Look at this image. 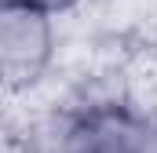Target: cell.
Returning <instances> with one entry per match:
<instances>
[{
    "label": "cell",
    "instance_id": "cell-1",
    "mask_svg": "<svg viewBox=\"0 0 157 153\" xmlns=\"http://www.w3.org/2000/svg\"><path fill=\"white\" fill-rule=\"evenodd\" d=\"M55 58V15L29 4H4L0 11V66L7 88H29Z\"/></svg>",
    "mask_w": 157,
    "mask_h": 153
},
{
    "label": "cell",
    "instance_id": "cell-2",
    "mask_svg": "<svg viewBox=\"0 0 157 153\" xmlns=\"http://www.w3.org/2000/svg\"><path fill=\"white\" fill-rule=\"evenodd\" d=\"M4 4H29V7H40V11L59 15V11H70L77 0H4Z\"/></svg>",
    "mask_w": 157,
    "mask_h": 153
}]
</instances>
